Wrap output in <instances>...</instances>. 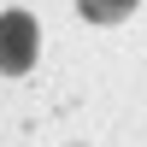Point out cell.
<instances>
[{
    "label": "cell",
    "instance_id": "obj_1",
    "mask_svg": "<svg viewBox=\"0 0 147 147\" xmlns=\"http://www.w3.org/2000/svg\"><path fill=\"white\" fill-rule=\"evenodd\" d=\"M35 53H41V24L30 18V12H0V71L6 77H24V71L35 65Z\"/></svg>",
    "mask_w": 147,
    "mask_h": 147
},
{
    "label": "cell",
    "instance_id": "obj_2",
    "mask_svg": "<svg viewBox=\"0 0 147 147\" xmlns=\"http://www.w3.org/2000/svg\"><path fill=\"white\" fill-rule=\"evenodd\" d=\"M77 12L88 24H124L129 12H136V0H77Z\"/></svg>",
    "mask_w": 147,
    "mask_h": 147
}]
</instances>
